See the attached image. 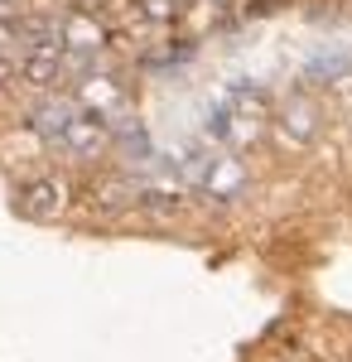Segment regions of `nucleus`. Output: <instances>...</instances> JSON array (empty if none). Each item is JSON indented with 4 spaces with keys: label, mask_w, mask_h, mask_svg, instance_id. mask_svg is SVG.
<instances>
[{
    "label": "nucleus",
    "mask_w": 352,
    "mask_h": 362,
    "mask_svg": "<svg viewBox=\"0 0 352 362\" xmlns=\"http://www.w3.org/2000/svg\"><path fill=\"white\" fill-rule=\"evenodd\" d=\"M63 208H68V189L58 179H34V184L20 189V213L34 218V223H54Z\"/></svg>",
    "instance_id": "f03ea898"
},
{
    "label": "nucleus",
    "mask_w": 352,
    "mask_h": 362,
    "mask_svg": "<svg viewBox=\"0 0 352 362\" xmlns=\"http://www.w3.org/2000/svg\"><path fill=\"white\" fill-rule=\"evenodd\" d=\"M198 184H203L213 198H237V194H242V184H246V169L237 165V160H203Z\"/></svg>",
    "instance_id": "20e7f679"
},
{
    "label": "nucleus",
    "mask_w": 352,
    "mask_h": 362,
    "mask_svg": "<svg viewBox=\"0 0 352 362\" xmlns=\"http://www.w3.org/2000/svg\"><path fill=\"white\" fill-rule=\"evenodd\" d=\"M174 5H179V10H184V5H189V0H174Z\"/></svg>",
    "instance_id": "9b49d317"
},
{
    "label": "nucleus",
    "mask_w": 352,
    "mask_h": 362,
    "mask_svg": "<svg viewBox=\"0 0 352 362\" xmlns=\"http://www.w3.org/2000/svg\"><path fill=\"white\" fill-rule=\"evenodd\" d=\"M140 198L136 184H126V179H111V184H102L97 189V203H102V213H121V208H131Z\"/></svg>",
    "instance_id": "0eeeda50"
},
{
    "label": "nucleus",
    "mask_w": 352,
    "mask_h": 362,
    "mask_svg": "<svg viewBox=\"0 0 352 362\" xmlns=\"http://www.w3.org/2000/svg\"><path fill=\"white\" fill-rule=\"evenodd\" d=\"M63 73H68V68H63V54H39V49H34V54L20 63V78H25L29 87H39V92H54V87L63 83Z\"/></svg>",
    "instance_id": "39448f33"
},
{
    "label": "nucleus",
    "mask_w": 352,
    "mask_h": 362,
    "mask_svg": "<svg viewBox=\"0 0 352 362\" xmlns=\"http://www.w3.org/2000/svg\"><path fill=\"white\" fill-rule=\"evenodd\" d=\"M348 68H352L348 58H324V63H314V68H309V78H343Z\"/></svg>",
    "instance_id": "6e6552de"
},
{
    "label": "nucleus",
    "mask_w": 352,
    "mask_h": 362,
    "mask_svg": "<svg viewBox=\"0 0 352 362\" xmlns=\"http://www.w3.org/2000/svg\"><path fill=\"white\" fill-rule=\"evenodd\" d=\"M15 73H20V68H15V58H10V54H0V87L10 83V78H15Z\"/></svg>",
    "instance_id": "1a4fd4ad"
},
{
    "label": "nucleus",
    "mask_w": 352,
    "mask_h": 362,
    "mask_svg": "<svg viewBox=\"0 0 352 362\" xmlns=\"http://www.w3.org/2000/svg\"><path fill=\"white\" fill-rule=\"evenodd\" d=\"M15 44V20H0V54Z\"/></svg>",
    "instance_id": "9d476101"
},
{
    "label": "nucleus",
    "mask_w": 352,
    "mask_h": 362,
    "mask_svg": "<svg viewBox=\"0 0 352 362\" xmlns=\"http://www.w3.org/2000/svg\"><path fill=\"white\" fill-rule=\"evenodd\" d=\"M54 145H63L73 160H102L111 150V121L97 116V112H78L63 126V136H58Z\"/></svg>",
    "instance_id": "f257e3e1"
},
{
    "label": "nucleus",
    "mask_w": 352,
    "mask_h": 362,
    "mask_svg": "<svg viewBox=\"0 0 352 362\" xmlns=\"http://www.w3.org/2000/svg\"><path fill=\"white\" fill-rule=\"evenodd\" d=\"M78 112H82V107L73 102V97H44V102L29 112V126H34L44 140H58V136H63V126H68Z\"/></svg>",
    "instance_id": "7ed1b4c3"
},
{
    "label": "nucleus",
    "mask_w": 352,
    "mask_h": 362,
    "mask_svg": "<svg viewBox=\"0 0 352 362\" xmlns=\"http://www.w3.org/2000/svg\"><path fill=\"white\" fill-rule=\"evenodd\" d=\"M280 131L295 140V145H304V140H314V131H319V112H314L304 97H295V102L280 112Z\"/></svg>",
    "instance_id": "423d86ee"
}]
</instances>
